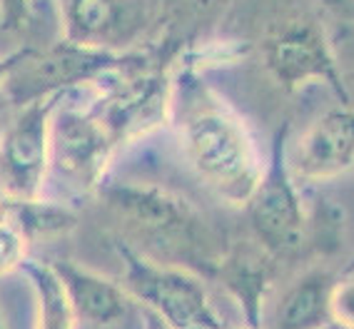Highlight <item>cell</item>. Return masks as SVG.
I'll return each instance as SVG.
<instances>
[{"label":"cell","mask_w":354,"mask_h":329,"mask_svg":"<svg viewBox=\"0 0 354 329\" xmlns=\"http://www.w3.org/2000/svg\"><path fill=\"white\" fill-rule=\"evenodd\" d=\"M170 122L197 178L227 205L245 207L265 160L242 115L203 80L195 65H185L172 77Z\"/></svg>","instance_id":"1"},{"label":"cell","mask_w":354,"mask_h":329,"mask_svg":"<svg viewBox=\"0 0 354 329\" xmlns=\"http://www.w3.org/2000/svg\"><path fill=\"white\" fill-rule=\"evenodd\" d=\"M100 197L108 203L127 245L162 265L183 267L200 277H215L222 245L215 229L183 195L165 185L105 182Z\"/></svg>","instance_id":"2"},{"label":"cell","mask_w":354,"mask_h":329,"mask_svg":"<svg viewBox=\"0 0 354 329\" xmlns=\"http://www.w3.org/2000/svg\"><path fill=\"white\" fill-rule=\"evenodd\" d=\"M115 150L118 147L97 118L93 97L85 105L77 100V90L63 93L50 115V164L45 192L50 185H57L60 190L53 200L68 205L90 197L108 180Z\"/></svg>","instance_id":"3"},{"label":"cell","mask_w":354,"mask_h":329,"mask_svg":"<svg viewBox=\"0 0 354 329\" xmlns=\"http://www.w3.org/2000/svg\"><path fill=\"white\" fill-rule=\"evenodd\" d=\"M147 57L127 50H102L57 40L55 45L35 50L26 48V55L10 70L3 85V95L10 105L23 108L28 102L60 95L77 88H100L113 77L145 68Z\"/></svg>","instance_id":"4"},{"label":"cell","mask_w":354,"mask_h":329,"mask_svg":"<svg viewBox=\"0 0 354 329\" xmlns=\"http://www.w3.org/2000/svg\"><path fill=\"white\" fill-rule=\"evenodd\" d=\"M115 252L125 270L127 294L145 310L155 312L172 329H222L203 277L183 267L155 262L125 240H115Z\"/></svg>","instance_id":"5"},{"label":"cell","mask_w":354,"mask_h":329,"mask_svg":"<svg viewBox=\"0 0 354 329\" xmlns=\"http://www.w3.org/2000/svg\"><path fill=\"white\" fill-rule=\"evenodd\" d=\"M287 135L290 127H279L272 140V150L265 170L247 197L245 212L252 227L254 242L279 262L297 254L307 242L310 220L304 209L299 182L292 178L287 164Z\"/></svg>","instance_id":"6"},{"label":"cell","mask_w":354,"mask_h":329,"mask_svg":"<svg viewBox=\"0 0 354 329\" xmlns=\"http://www.w3.org/2000/svg\"><path fill=\"white\" fill-rule=\"evenodd\" d=\"M172 77L152 68H138L113 77L95 88L93 105L113 138L115 147L130 145L135 140L155 133L170 122Z\"/></svg>","instance_id":"7"},{"label":"cell","mask_w":354,"mask_h":329,"mask_svg":"<svg viewBox=\"0 0 354 329\" xmlns=\"http://www.w3.org/2000/svg\"><path fill=\"white\" fill-rule=\"evenodd\" d=\"M267 73L285 90H297L307 82H324L332 88L339 105L352 108V95L324 28L310 18H295L274 28L262 43Z\"/></svg>","instance_id":"8"},{"label":"cell","mask_w":354,"mask_h":329,"mask_svg":"<svg viewBox=\"0 0 354 329\" xmlns=\"http://www.w3.org/2000/svg\"><path fill=\"white\" fill-rule=\"evenodd\" d=\"M63 95V93H60ZM60 95L28 102L0 135V197H45L50 164V115Z\"/></svg>","instance_id":"9"},{"label":"cell","mask_w":354,"mask_h":329,"mask_svg":"<svg viewBox=\"0 0 354 329\" xmlns=\"http://www.w3.org/2000/svg\"><path fill=\"white\" fill-rule=\"evenodd\" d=\"M287 164L297 182L319 185L347 175L354 164L352 108H329L299 138L297 147L287 145Z\"/></svg>","instance_id":"10"},{"label":"cell","mask_w":354,"mask_h":329,"mask_svg":"<svg viewBox=\"0 0 354 329\" xmlns=\"http://www.w3.org/2000/svg\"><path fill=\"white\" fill-rule=\"evenodd\" d=\"M48 265L60 279V287L65 292L70 312L75 317V324H85L93 329H115L118 324L130 319L133 312L140 307L122 285L77 265V262L48 260Z\"/></svg>","instance_id":"11"},{"label":"cell","mask_w":354,"mask_h":329,"mask_svg":"<svg viewBox=\"0 0 354 329\" xmlns=\"http://www.w3.org/2000/svg\"><path fill=\"white\" fill-rule=\"evenodd\" d=\"M60 40L122 50L140 28V10L135 0H57Z\"/></svg>","instance_id":"12"},{"label":"cell","mask_w":354,"mask_h":329,"mask_svg":"<svg viewBox=\"0 0 354 329\" xmlns=\"http://www.w3.org/2000/svg\"><path fill=\"white\" fill-rule=\"evenodd\" d=\"M279 260L257 242H237L225 250L217 262L215 277L240 304L245 327H262L265 299L277 279Z\"/></svg>","instance_id":"13"},{"label":"cell","mask_w":354,"mask_h":329,"mask_svg":"<svg viewBox=\"0 0 354 329\" xmlns=\"http://www.w3.org/2000/svg\"><path fill=\"white\" fill-rule=\"evenodd\" d=\"M337 274L329 270H310L285 290L274 310L272 329H317L329 314V297L337 285Z\"/></svg>","instance_id":"14"},{"label":"cell","mask_w":354,"mask_h":329,"mask_svg":"<svg viewBox=\"0 0 354 329\" xmlns=\"http://www.w3.org/2000/svg\"><path fill=\"white\" fill-rule=\"evenodd\" d=\"M20 272H26L30 279L35 299H38V319L35 329H75V317L70 312V304L65 299V292L60 287V279L55 277L53 267L43 260L28 257L20 267Z\"/></svg>","instance_id":"15"},{"label":"cell","mask_w":354,"mask_h":329,"mask_svg":"<svg viewBox=\"0 0 354 329\" xmlns=\"http://www.w3.org/2000/svg\"><path fill=\"white\" fill-rule=\"evenodd\" d=\"M28 247H30V240L26 237V232L0 207V277L18 272L23 262L30 257Z\"/></svg>","instance_id":"16"},{"label":"cell","mask_w":354,"mask_h":329,"mask_svg":"<svg viewBox=\"0 0 354 329\" xmlns=\"http://www.w3.org/2000/svg\"><path fill=\"white\" fill-rule=\"evenodd\" d=\"M354 287H352V274L347 272L344 279H337L335 290H332V297H329V314L332 319L342 324H352L354 327Z\"/></svg>","instance_id":"17"},{"label":"cell","mask_w":354,"mask_h":329,"mask_svg":"<svg viewBox=\"0 0 354 329\" xmlns=\"http://www.w3.org/2000/svg\"><path fill=\"white\" fill-rule=\"evenodd\" d=\"M30 0H0V28L8 32H20L30 26Z\"/></svg>","instance_id":"18"},{"label":"cell","mask_w":354,"mask_h":329,"mask_svg":"<svg viewBox=\"0 0 354 329\" xmlns=\"http://www.w3.org/2000/svg\"><path fill=\"white\" fill-rule=\"evenodd\" d=\"M26 55V48H20V50H15V53H10V55H6V57H0V93H3V85H6V77L10 75V70L18 65V60L20 57Z\"/></svg>","instance_id":"19"},{"label":"cell","mask_w":354,"mask_h":329,"mask_svg":"<svg viewBox=\"0 0 354 329\" xmlns=\"http://www.w3.org/2000/svg\"><path fill=\"white\" fill-rule=\"evenodd\" d=\"M142 319H145V329H172L165 319H160L155 312L145 310V307H142Z\"/></svg>","instance_id":"20"},{"label":"cell","mask_w":354,"mask_h":329,"mask_svg":"<svg viewBox=\"0 0 354 329\" xmlns=\"http://www.w3.org/2000/svg\"><path fill=\"white\" fill-rule=\"evenodd\" d=\"M317 329H354V327H352V324L337 322V319H327V322H324L322 327H317Z\"/></svg>","instance_id":"21"},{"label":"cell","mask_w":354,"mask_h":329,"mask_svg":"<svg viewBox=\"0 0 354 329\" xmlns=\"http://www.w3.org/2000/svg\"><path fill=\"white\" fill-rule=\"evenodd\" d=\"M0 329H6V319H3V314H0Z\"/></svg>","instance_id":"22"},{"label":"cell","mask_w":354,"mask_h":329,"mask_svg":"<svg viewBox=\"0 0 354 329\" xmlns=\"http://www.w3.org/2000/svg\"><path fill=\"white\" fill-rule=\"evenodd\" d=\"M225 329H227V327H225ZM240 329H254V327H240ZM259 329H262V327H259Z\"/></svg>","instance_id":"23"},{"label":"cell","mask_w":354,"mask_h":329,"mask_svg":"<svg viewBox=\"0 0 354 329\" xmlns=\"http://www.w3.org/2000/svg\"><path fill=\"white\" fill-rule=\"evenodd\" d=\"M222 329H225V327H222Z\"/></svg>","instance_id":"24"}]
</instances>
